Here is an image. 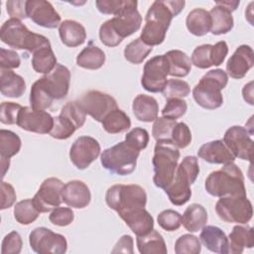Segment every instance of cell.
<instances>
[{"mask_svg":"<svg viewBox=\"0 0 254 254\" xmlns=\"http://www.w3.org/2000/svg\"><path fill=\"white\" fill-rule=\"evenodd\" d=\"M0 39L13 49L26 50L32 54L42 48L51 47L47 37L31 32L21 20L14 18L5 21L1 26Z\"/></svg>","mask_w":254,"mask_h":254,"instance_id":"cell-4","label":"cell"},{"mask_svg":"<svg viewBox=\"0 0 254 254\" xmlns=\"http://www.w3.org/2000/svg\"><path fill=\"white\" fill-rule=\"evenodd\" d=\"M139 154L140 151L123 141L105 149L100 155V162L103 168L109 172L126 176L135 171Z\"/></svg>","mask_w":254,"mask_h":254,"instance_id":"cell-9","label":"cell"},{"mask_svg":"<svg viewBox=\"0 0 254 254\" xmlns=\"http://www.w3.org/2000/svg\"><path fill=\"white\" fill-rule=\"evenodd\" d=\"M79 128V125L72 118L61 112L59 116L54 117V125L50 135L55 139L65 140Z\"/></svg>","mask_w":254,"mask_h":254,"instance_id":"cell-38","label":"cell"},{"mask_svg":"<svg viewBox=\"0 0 254 254\" xmlns=\"http://www.w3.org/2000/svg\"><path fill=\"white\" fill-rule=\"evenodd\" d=\"M186 25L190 34L201 37L210 32L211 18L208 11L202 8L191 10L186 19Z\"/></svg>","mask_w":254,"mask_h":254,"instance_id":"cell-30","label":"cell"},{"mask_svg":"<svg viewBox=\"0 0 254 254\" xmlns=\"http://www.w3.org/2000/svg\"><path fill=\"white\" fill-rule=\"evenodd\" d=\"M76 101L85 114L100 123L109 112L118 108L114 97L99 90H89Z\"/></svg>","mask_w":254,"mask_h":254,"instance_id":"cell-13","label":"cell"},{"mask_svg":"<svg viewBox=\"0 0 254 254\" xmlns=\"http://www.w3.org/2000/svg\"><path fill=\"white\" fill-rule=\"evenodd\" d=\"M0 81L1 93L4 96L18 98L22 96L26 90V82L24 78L15 73L12 69L1 68Z\"/></svg>","mask_w":254,"mask_h":254,"instance_id":"cell-29","label":"cell"},{"mask_svg":"<svg viewBox=\"0 0 254 254\" xmlns=\"http://www.w3.org/2000/svg\"><path fill=\"white\" fill-rule=\"evenodd\" d=\"M229 253L240 254L245 248L254 246L253 228L251 226L235 225L228 235Z\"/></svg>","mask_w":254,"mask_h":254,"instance_id":"cell-28","label":"cell"},{"mask_svg":"<svg viewBox=\"0 0 254 254\" xmlns=\"http://www.w3.org/2000/svg\"><path fill=\"white\" fill-rule=\"evenodd\" d=\"M20 137L10 130H0V158L1 160H10L11 157L19 153L21 149Z\"/></svg>","mask_w":254,"mask_h":254,"instance_id":"cell-39","label":"cell"},{"mask_svg":"<svg viewBox=\"0 0 254 254\" xmlns=\"http://www.w3.org/2000/svg\"><path fill=\"white\" fill-rule=\"evenodd\" d=\"M16 201V192L12 185L4 181L1 182V209L11 207Z\"/></svg>","mask_w":254,"mask_h":254,"instance_id":"cell-55","label":"cell"},{"mask_svg":"<svg viewBox=\"0 0 254 254\" xmlns=\"http://www.w3.org/2000/svg\"><path fill=\"white\" fill-rule=\"evenodd\" d=\"M138 251L141 254H167V246L163 236L155 229L151 232L137 236Z\"/></svg>","mask_w":254,"mask_h":254,"instance_id":"cell-34","label":"cell"},{"mask_svg":"<svg viewBox=\"0 0 254 254\" xmlns=\"http://www.w3.org/2000/svg\"><path fill=\"white\" fill-rule=\"evenodd\" d=\"M26 12L27 17L41 27L55 29L61 25V16L49 1L27 0Z\"/></svg>","mask_w":254,"mask_h":254,"instance_id":"cell-20","label":"cell"},{"mask_svg":"<svg viewBox=\"0 0 254 254\" xmlns=\"http://www.w3.org/2000/svg\"><path fill=\"white\" fill-rule=\"evenodd\" d=\"M125 142L138 151H141L145 149L149 143V133L144 128H133L126 134Z\"/></svg>","mask_w":254,"mask_h":254,"instance_id":"cell-49","label":"cell"},{"mask_svg":"<svg viewBox=\"0 0 254 254\" xmlns=\"http://www.w3.org/2000/svg\"><path fill=\"white\" fill-rule=\"evenodd\" d=\"M169 64V74L176 77L187 76L191 69L190 58L180 50H172L165 54Z\"/></svg>","mask_w":254,"mask_h":254,"instance_id":"cell-33","label":"cell"},{"mask_svg":"<svg viewBox=\"0 0 254 254\" xmlns=\"http://www.w3.org/2000/svg\"><path fill=\"white\" fill-rule=\"evenodd\" d=\"M57 65V58L52 47H45L33 54L32 66L38 73L48 74Z\"/></svg>","mask_w":254,"mask_h":254,"instance_id":"cell-37","label":"cell"},{"mask_svg":"<svg viewBox=\"0 0 254 254\" xmlns=\"http://www.w3.org/2000/svg\"><path fill=\"white\" fill-rule=\"evenodd\" d=\"M190 93L189 83L182 79L171 78L168 79L164 89L162 90L163 96L168 100L171 98H183Z\"/></svg>","mask_w":254,"mask_h":254,"instance_id":"cell-44","label":"cell"},{"mask_svg":"<svg viewBox=\"0 0 254 254\" xmlns=\"http://www.w3.org/2000/svg\"><path fill=\"white\" fill-rule=\"evenodd\" d=\"M220 5L225 7L227 10H229L231 13L236 10V8L239 6V1H217Z\"/></svg>","mask_w":254,"mask_h":254,"instance_id":"cell-59","label":"cell"},{"mask_svg":"<svg viewBox=\"0 0 254 254\" xmlns=\"http://www.w3.org/2000/svg\"><path fill=\"white\" fill-rule=\"evenodd\" d=\"M39 80L53 100L63 99L66 96L69 89L70 71L66 66L57 64L51 72L45 74Z\"/></svg>","mask_w":254,"mask_h":254,"instance_id":"cell-18","label":"cell"},{"mask_svg":"<svg viewBox=\"0 0 254 254\" xmlns=\"http://www.w3.org/2000/svg\"><path fill=\"white\" fill-rule=\"evenodd\" d=\"M101 124L107 133L117 134L127 131L131 127V120L124 111L116 108L105 116Z\"/></svg>","mask_w":254,"mask_h":254,"instance_id":"cell-36","label":"cell"},{"mask_svg":"<svg viewBox=\"0 0 254 254\" xmlns=\"http://www.w3.org/2000/svg\"><path fill=\"white\" fill-rule=\"evenodd\" d=\"M6 9H7V13L10 15L11 18L18 19V20L28 18L27 12H26V1H21V0L7 1Z\"/></svg>","mask_w":254,"mask_h":254,"instance_id":"cell-56","label":"cell"},{"mask_svg":"<svg viewBox=\"0 0 254 254\" xmlns=\"http://www.w3.org/2000/svg\"><path fill=\"white\" fill-rule=\"evenodd\" d=\"M206 209L199 203H192L187 207L183 216L182 224L190 232H197L207 222Z\"/></svg>","mask_w":254,"mask_h":254,"instance_id":"cell-32","label":"cell"},{"mask_svg":"<svg viewBox=\"0 0 254 254\" xmlns=\"http://www.w3.org/2000/svg\"><path fill=\"white\" fill-rule=\"evenodd\" d=\"M228 54L226 42L220 41L215 45L203 44L197 46L191 54V64L198 68H208L212 65L221 64Z\"/></svg>","mask_w":254,"mask_h":254,"instance_id":"cell-17","label":"cell"},{"mask_svg":"<svg viewBox=\"0 0 254 254\" xmlns=\"http://www.w3.org/2000/svg\"><path fill=\"white\" fill-rule=\"evenodd\" d=\"M50 221L57 226H66L69 225L73 219H74V214L71 208L69 207H62L58 206L55 209L52 210L50 216H49Z\"/></svg>","mask_w":254,"mask_h":254,"instance_id":"cell-52","label":"cell"},{"mask_svg":"<svg viewBox=\"0 0 254 254\" xmlns=\"http://www.w3.org/2000/svg\"><path fill=\"white\" fill-rule=\"evenodd\" d=\"M61 41L66 47L74 48L82 45L86 40L85 28L76 21L64 20L59 26Z\"/></svg>","mask_w":254,"mask_h":254,"instance_id":"cell-26","label":"cell"},{"mask_svg":"<svg viewBox=\"0 0 254 254\" xmlns=\"http://www.w3.org/2000/svg\"><path fill=\"white\" fill-rule=\"evenodd\" d=\"M128 0H97L95 2L98 11L106 15H117L127 5Z\"/></svg>","mask_w":254,"mask_h":254,"instance_id":"cell-53","label":"cell"},{"mask_svg":"<svg viewBox=\"0 0 254 254\" xmlns=\"http://www.w3.org/2000/svg\"><path fill=\"white\" fill-rule=\"evenodd\" d=\"M105 200L107 205L119 215L136 208L145 207L147 194L145 190L138 185H113L107 190Z\"/></svg>","mask_w":254,"mask_h":254,"instance_id":"cell-8","label":"cell"},{"mask_svg":"<svg viewBox=\"0 0 254 254\" xmlns=\"http://www.w3.org/2000/svg\"><path fill=\"white\" fill-rule=\"evenodd\" d=\"M211 18L210 32L213 35H222L230 32L234 26L231 12L220 5L217 1L215 6L209 11Z\"/></svg>","mask_w":254,"mask_h":254,"instance_id":"cell-31","label":"cell"},{"mask_svg":"<svg viewBox=\"0 0 254 254\" xmlns=\"http://www.w3.org/2000/svg\"><path fill=\"white\" fill-rule=\"evenodd\" d=\"M138 2L128 0L125 8L113 18L105 21L99 28V39L107 47L118 46L123 39L136 33L142 23V17L137 10Z\"/></svg>","mask_w":254,"mask_h":254,"instance_id":"cell-2","label":"cell"},{"mask_svg":"<svg viewBox=\"0 0 254 254\" xmlns=\"http://www.w3.org/2000/svg\"><path fill=\"white\" fill-rule=\"evenodd\" d=\"M188 110L187 101L183 98H171L167 100L165 107L162 110L163 117L177 120L186 114Z\"/></svg>","mask_w":254,"mask_h":254,"instance_id":"cell-47","label":"cell"},{"mask_svg":"<svg viewBox=\"0 0 254 254\" xmlns=\"http://www.w3.org/2000/svg\"><path fill=\"white\" fill-rule=\"evenodd\" d=\"M23 241L21 235L17 231H11L8 233L3 241L1 246L2 254H19L22 250Z\"/></svg>","mask_w":254,"mask_h":254,"instance_id":"cell-51","label":"cell"},{"mask_svg":"<svg viewBox=\"0 0 254 254\" xmlns=\"http://www.w3.org/2000/svg\"><path fill=\"white\" fill-rule=\"evenodd\" d=\"M21 60L19 55L13 50L0 49V66L4 69H12L19 67Z\"/></svg>","mask_w":254,"mask_h":254,"instance_id":"cell-54","label":"cell"},{"mask_svg":"<svg viewBox=\"0 0 254 254\" xmlns=\"http://www.w3.org/2000/svg\"><path fill=\"white\" fill-rule=\"evenodd\" d=\"M177 122L175 120L166 118V117H157L154 121L153 128H152V135L157 142H164V141H171L172 132Z\"/></svg>","mask_w":254,"mask_h":254,"instance_id":"cell-43","label":"cell"},{"mask_svg":"<svg viewBox=\"0 0 254 254\" xmlns=\"http://www.w3.org/2000/svg\"><path fill=\"white\" fill-rule=\"evenodd\" d=\"M180 156L179 148L172 142H157L152 160L154 166L153 182L157 188L164 190L171 184L178 167Z\"/></svg>","mask_w":254,"mask_h":254,"instance_id":"cell-7","label":"cell"},{"mask_svg":"<svg viewBox=\"0 0 254 254\" xmlns=\"http://www.w3.org/2000/svg\"><path fill=\"white\" fill-rule=\"evenodd\" d=\"M64 183L58 178H48L40 186L32 198L34 205L40 212H50L63 202Z\"/></svg>","mask_w":254,"mask_h":254,"instance_id":"cell-14","label":"cell"},{"mask_svg":"<svg viewBox=\"0 0 254 254\" xmlns=\"http://www.w3.org/2000/svg\"><path fill=\"white\" fill-rule=\"evenodd\" d=\"M62 197L63 201L70 207L84 208L90 202L91 193L85 183L73 180L64 186Z\"/></svg>","mask_w":254,"mask_h":254,"instance_id":"cell-22","label":"cell"},{"mask_svg":"<svg viewBox=\"0 0 254 254\" xmlns=\"http://www.w3.org/2000/svg\"><path fill=\"white\" fill-rule=\"evenodd\" d=\"M53 101L54 100L49 96L42 86L40 80H36L33 83L30 92L31 107L36 110H46L52 106Z\"/></svg>","mask_w":254,"mask_h":254,"instance_id":"cell-42","label":"cell"},{"mask_svg":"<svg viewBox=\"0 0 254 254\" xmlns=\"http://www.w3.org/2000/svg\"><path fill=\"white\" fill-rule=\"evenodd\" d=\"M22 108L23 106L15 102H2L0 108V121L7 125L17 124L19 113Z\"/></svg>","mask_w":254,"mask_h":254,"instance_id":"cell-50","label":"cell"},{"mask_svg":"<svg viewBox=\"0 0 254 254\" xmlns=\"http://www.w3.org/2000/svg\"><path fill=\"white\" fill-rule=\"evenodd\" d=\"M119 216L137 236L145 235L154 229V218L145 207L121 213Z\"/></svg>","mask_w":254,"mask_h":254,"instance_id":"cell-24","label":"cell"},{"mask_svg":"<svg viewBox=\"0 0 254 254\" xmlns=\"http://www.w3.org/2000/svg\"><path fill=\"white\" fill-rule=\"evenodd\" d=\"M31 249L39 254H64L67 242L64 235L46 227H37L29 235Z\"/></svg>","mask_w":254,"mask_h":254,"instance_id":"cell-11","label":"cell"},{"mask_svg":"<svg viewBox=\"0 0 254 254\" xmlns=\"http://www.w3.org/2000/svg\"><path fill=\"white\" fill-rule=\"evenodd\" d=\"M100 145L90 136H80L71 145L69 159L78 170H84L100 155Z\"/></svg>","mask_w":254,"mask_h":254,"instance_id":"cell-16","label":"cell"},{"mask_svg":"<svg viewBox=\"0 0 254 254\" xmlns=\"http://www.w3.org/2000/svg\"><path fill=\"white\" fill-rule=\"evenodd\" d=\"M159 225L166 231H175L182 225V215L174 209H165L157 216Z\"/></svg>","mask_w":254,"mask_h":254,"instance_id":"cell-46","label":"cell"},{"mask_svg":"<svg viewBox=\"0 0 254 254\" xmlns=\"http://www.w3.org/2000/svg\"><path fill=\"white\" fill-rule=\"evenodd\" d=\"M132 110L139 121L152 122L158 117L159 103L153 96L138 94L133 100Z\"/></svg>","mask_w":254,"mask_h":254,"instance_id":"cell-27","label":"cell"},{"mask_svg":"<svg viewBox=\"0 0 254 254\" xmlns=\"http://www.w3.org/2000/svg\"><path fill=\"white\" fill-rule=\"evenodd\" d=\"M199 174L197 158L187 156L177 167L171 184L164 189L170 201L175 205H183L191 196L190 185H192Z\"/></svg>","mask_w":254,"mask_h":254,"instance_id":"cell-5","label":"cell"},{"mask_svg":"<svg viewBox=\"0 0 254 254\" xmlns=\"http://www.w3.org/2000/svg\"><path fill=\"white\" fill-rule=\"evenodd\" d=\"M153 47L146 45L140 38L130 42L124 49V58L131 64H139L149 56Z\"/></svg>","mask_w":254,"mask_h":254,"instance_id":"cell-40","label":"cell"},{"mask_svg":"<svg viewBox=\"0 0 254 254\" xmlns=\"http://www.w3.org/2000/svg\"><path fill=\"white\" fill-rule=\"evenodd\" d=\"M197 156L209 164H228L233 163L235 160V157L222 140L204 143L198 149Z\"/></svg>","mask_w":254,"mask_h":254,"instance_id":"cell-23","label":"cell"},{"mask_svg":"<svg viewBox=\"0 0 254 254\" xmlns=\"http://www.w3.org/2000/svg\"><path fill=\"white\" fill-rule=\"evenodd\" d=\"M254 64V53L250 46H239L226 64V73L232 78L240 79L246 75Z\"/></svg>","mask_w":254,"mask_h":254,"instance_id":"cell-21","label":"cell"},{"mask_svg":"<svg viewBox=\"0 0 254 254\" xmlns=\"http://www.w3.org/2000/svg\"><path fill=\"white\" fill-rule=\"evenodd\" d=\"M171 141L179 149L188 147L191 142V132L189 126L184 122L177 123L173 129Z\"/></svg>","mask_w":254,"mask_h":254,"instance_id":"cell-48","label":"cell"},{"mask_svg":"<svg viewBox=\"0 0 254 254\" xmlns=\"http://www.w3.org/2000/svg\"><path fill=\"white\" fill-rule=\"evenodd\" d=\"M17 125L29 132L50 134L54 125V118L45 110H36L31 106H24L19 113Z\"/></svg>","mask_w":254,"mask_h":254,"instance_id":"cell-19","label":"cell"},{"mask_svg":"<svg viewBox=\"0 0 254 254\" xmlns=\"http://www.w3.org/2000/svg\"><path fill=\"white\" fill-rule=\"evenodd\" d=\"M201 243L211 252L219 254L229 253V241L225 233L217 226L204 225L199 235Z\"/></svg>","mask_w":254,"mask_h":254,"instance_id":"cell-25","label":"cell"},{"mask_svg":"<svg viewBox=\"0 0 254 254\" xmlns=\"http://www.w3.org/2000/svg\"><path fill=\"white\" fill-rule=\"evenodd\" d=\"M252 84H253V81H250L249 83L245 84L243 89H242L243 98L250 105H253V87H252Z\"/></svg>","mask_w":254,"mask_h":254,"instance_id":"cell-58","label":"cell"},{"mask_svg":"<svg viewBox=\"0 0 254 254\" xmlns=\"http://www.w3.org/2000/svg\"><path fill=\"white\" fill-rule=\"evenodd\" d=\"M32 199H24L17 202L14 206V217L22 225H29L34 222L40 215Z\"/></svg>","mask_w":254,"mask_h":254,"instance_id":"cell-41","label":"cell"},{"mask_svg":"<svg viewBox=\"0 0 254 254\" xmlns=\"http://www.w3.org/2000/svg\"><path fill=\"white\" fill-rule=\"evenodd\" d=\"M105 63L104 52L89 42L88 46L84 48L76 57V64L86 69H98Z\"/></svg>","mask_w":254,"mask_h":254,"instance_id":"cell-35","label":"cell"},{"mask_svg":"<svg viewBox=\"0 0 254 254\" xmlns=\"http://www.w3.org/2000/svg\"><path fill=\"white\" fill-rule=\"evenodd\" d=\"M113 253L123 252V253H133V238L130 235H123L115 244L112 249Z\"/></svg>","mask_w":254,"mask_h":254,"instance_id":"cell-57","label":"cell"},{"mask_svg":"<svg viewBox=\"0 0 254 254\" xmlns=\"http://www.w3.org/2000/svg\"><path fill=\"white\" fill-rule=\"evenodd\" d=\"M215 211L223 221L238 224H246L253 215L252 203L246 195L220 196L216 201Z\"/></svg>","mask_w":254,"mask_h":254,"instance_id":"cell-10","label":"cell"},{"mask_svg":"<svg viewBox=\"0 0 254 254\" xmlns=\"http://www.w3.org/2000/svg\"><path fill=\"white\" fill-rule=\"evenodd\" d=\"M205 190L212 196L246 195L244 176L242 171L234 163L211 172L204 183Z\"/></svg>","mask_w":254,"mask_h":254,"instance_id":"cell-3","label":"cell"},{"mask_svg":"<svg viewBox=\"0 0 254 254\" xmlns=\"http://www.w3.org/2000/svg\"><path fill=\"white\" fill-rule=\"evenodd\" d=\"M169 75V64L165 55L155 56L148 60L144 65L141 84L149 92H162Z\"/></svg>","mask_w":254,"mask_h":254,"instance_id":"cell-12","label":"cell"},{"mask_svg":"<svg viewBox=\"0 0 254 254\" xmlns=\"http://www.w3.org/2000/svg\"><path fill=\"white\" fill-rule=\"evenodd\" d=\"M201 250L199 239L191 234L180 236L175 243V252L177 254H198Z\"/></svg>","mask_w":254,"mask_h":254,"instance_id":"cell-45","label":"cell"},{"mask_svg":"<svg viewBox=\"0 0 254 254\" xmlns=\"http://www.w3.org/2000/svg\"><path fill=\"white\" fill-rule=\"evenodd\" d=\"M183 0H157L152 3L145 17V25L140 39L148 46L161 45L166 38L172 19L178 16L185 7Z\"/></svg>","mask_w":254,"mask_h":254,"instance_id":"cell-1","label":"cell"},{"mask_svg":"<svg viewBox=\"0 0 254 254\" xmlns=\"http://www.w3.org/2000/svg\"><path fill=\"white\" fill-rule=\"evenodd\" d=\"M252 132L239 125L228 128L223 136V143L235 158L250 161L253 154Z\"/></svg>","mask_w":254,"mask_h":254,"instance_id":"cell-15","label":"cell"},{"mask_svg":"<svg viewBox=\"0 0 254 254\" xmlns=\"http://www.w3.org/2000/svg\"><path fill=\"white\" fill-rule=\"evenodd\" d=\"M228 75L220 68L207 71L192 89V96L197 105L213 110L223 103L221 90L227 85Z\"/></svg>","mask_w":254,"mask_h":254,"instance_id":"cell-6","label":"cell"}]
</instances>
